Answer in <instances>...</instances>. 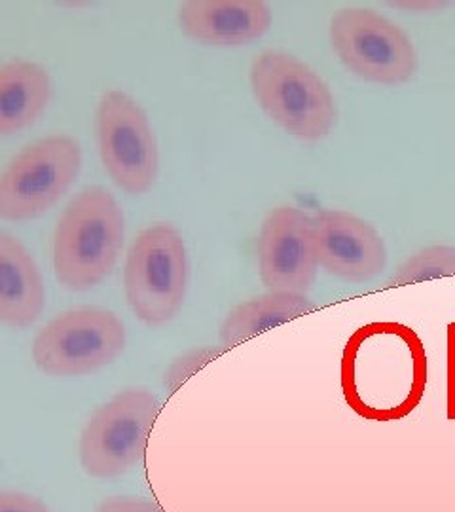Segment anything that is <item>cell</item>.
<instances>
[{
	"label": "cell",
	"instance_id": "cell-8",
	"mask_svg": "<svg viewBox=\"0 0 455 512\" xmlns=\"http://www.w3.org/2000/svg\"><path fill=\"white\" fill-rule=\"evenodd\" d=\"M330 44L351 73L378 84H402L418 73V54L401 27L364 8L330 21Z\"/></svg>",
	"mask_w": 455,
	"mask_h": 512
},
{
	"label": "cell",
	"instance_id": "cell-2",
	"mask_svg": "<svg viewBox=\"0 0 455 512\" xmlns=\"http://www.w3.org/2000/svg\"><path fill=\"white\" fill-rule=\"evenodd\" d=\"M126 234L124 213L109 190L91 186L55 228L54 270L71 291H90L114 270Z\"/></svg>",
	"mask_w": 455,
	"mask_h": 512
},
{
	"label": "cell",
	"instance_id": "cell-14",
	"mask_svg": "<svg viewBox=\"0 0 455 512\" xmlns=\"http://www.w3.org/2000/svg\"><path fill=\"white\" fill-rule=\"evenodd\" d=\"M52 101L50 74L31 61H12L0 69V133L33 126Z\"/></svg>",
	"mask_w": 455,
	"mask_h": 512
},
{
	"label": "cell",
	"instance_id": "cell-4",
	"mask_svg": "<svg viewBox=\"0 0 455 512\" xmlns=\"http://www.w3.org/2000/svg\"><path fill=\"white\" fill-rule=\"evenodd\" d=\"M124 287L129 308L146 325L160 327L181 311L188 287V256L175 226L158 222L133 241Z\"/></svg>",
	"mask_w": 455,
	"mask_h": 512
},
{
	"label": "cell",
	"instance_id": "cell-15",
	"mask_svg": "<svg viewBox=\"0 0 455 512\" xmlns=\"http://www.w3.org/2000/svg\"><path fill=\"white\" fill-rule=\"evenodd\" d=\"M315 304L306 294L270 293L243 302L230 311L220 327V342L224 348L255 338L266 330L308 315Z\"/></svg>",
	"mask_w": 455,
	"mask_h": 512
},
{
	"label": "cell",
	"instance_id": "cell-5",
	"mask_svg": "<svg viewBox=\"0 0 455 512\" xmlns=\"http://www.w3.org/2000/svg\"><path fill=\"white\" fill-rule=\"evenodd\" d=\"M160 414V401L133 387L114 395L88 421L80 437V463L93 478L129 473L143 459Z\"/></svg>",
	"mask_w": 455,
	"mask_h": 512
},
{
	"label": "cell",
	"instance_id": "cell-18",
	"mask_svg": "<svg viewBox=\"0 0 455 512\" xmlns=\"http://www.w3.org/2000/svg\"><path fill=\"white\" fill-rule=\"evenodd\" d=\"M95 512H164L152 501L139 497H112L103 501Z\"/></svg>",
	"mask_w": 455,
	"mask_h": 512
},
{
	"label": "cell",
	"instance_id": "cell-6",
	"mask_svg": "<svg viewBox=\"0 0 455 512\" xmlns=\"http://www.w3.org/2000/svg\"><path fill=\"white\" fill-rule=\"evenodd\" d=\"M126 342V325L112 311L76 308L38 332L33 359L38 370L54 378L86 376L116 361Z\"/></svg>",
	"mask_w": 455,
	"mask_h": 512
},
{
	"label": "cell",
	"instance_id": "cell-10",
	"mask_svg": "<svg viewBox=\"0 0 455 512\" xmlns=\"http://www.w3.org/2000/svg\"><path fill=\"white\" fill-rule=\"evenodd\" d=\"M260 277L272 293L306 294L317 275L313 220L296 207H277L262 224Z\"/></svg>",
	"mask_w": 455,
	"mask_h": 512
},
{
	"label": "cell",
	"instance_id": "cell-13",
	"mask_svg": "<svg viewBox=\"0 0 455 512\" xmlns=\"http://www.w3.org/2000/svg\"><path fill=\"white\" fill-rule=\"evenodd\" d=\"M46 306V289L35 258L14 236L0 234V321L23 329Z\"/></svg>",
	"mask_w": 455,
	"mask_h": 512
},
{
	"label": "cell",
	"instance_id": "cell-11",
	"mask_svg": "<svg viewBox=\"0 0 455 512\" xmlns=\"http://www.w3.org/2000/svg\"><path fill=\"white\" fill-rule=\"evenodd\" d=\"M317 262L328 274L364 283L382 274L387 251L382 236L366 220L346 211H325L313 220Z\"/></svg>",
	"mask_w": 455,
	"mask_h": 512
},
{
	"label": "cell",
	"instance_id": "cell-16",
	"mask_svg": "<svg viewBox=\"0 0 455 512\" xmlns=\"http://www.w3.org/2000/svg\"><path fill=\"white\" fill-rule=\"evenodd\" d=\"M454 274L455 247L435 245L410 256L399 272L391 277V285H408Z\"/></svg>",
	"mask_w": 455,
	"mask_h": 512
},
{
	"label": "cell",
	"instance_id": "cell-17",
	"mask_svg": "<svg viewBox=\"0 0 455 512\" xmlns=\"http://www.w3.org/2000/svg\"><path fill=\"white\" fill-rule=\"evenodd\" d=\"M0 512H52V509L35 495L23 492H2Z\"/></svg>",
	"mask_w": 455,
	"mask_h": 512
},
{
	"label": "cell",
	"instance_id": "cell-1",
	"mask_svg": "<svg viewBox=\"0 0 455 512\" xmlns=\"http://www.w3.org/2000/svg\"><path fill=\"white\" fill-rule=\"evenodd\" d=\"M427 384V355L418 334L401 323H370L344 351L346 401L370 421H397L418 406Z\"/></svg>",
	"mask_w": 455,
	"mask_h": 512
},
{
	"label": "cell",
	"instance_id": "cell-12",
	"mask_svg": "<svg viewBox=\"0 0 455 512\" xmlns=\"http://www.w3.org/2000/svg\"><path fill=\"white\" fill-rule=\"evenodd\" d=\"M186 37L211 46L251 44L272 27V12L258 0H192L179 12Z\"/></svg>",
	"mask_w": 455,
	"mask_h": 512
},
{
	"label": "cell",
	"instance_id": "cell-3",
	"mask_svg": "<svg viewBox=\"0 0 455 512\" xmlns=\"http://www.w3.org/2000/svg\"><path fill=\"white\" fill-rule=\"evenodd\" d=\"M249 80L258 105L292 137L321 141L334 128L338 112L327 82L294 55H256Z\"/></svg>",
	"mask_w": 455,
	"mask_h": 512
},
{
	"label": "cell",
	"instance_id": "cell-9",
	"mask_svg": "<svg viewBox=\"0 0 455 512\" xmlns=\"http://www.w3.org/2000/svg\"><path fill=\"white\" fill-rule=\"evenodd\" d=\"M97 141L110 179L133 196L148 192L160 173V150L143 107L120 90L101 97Z\"/></svg>",
	"mask_w": 455,
	"mask_h": 512
},
{
	"label": "cell",
	"instance_id": "cell-19",
	"mask_svg": "<svg viewBox=\"0 0 455 512\" xmlns=\"http://www.w3.org/2000/svg\"><path fill=\"white\" fill-rule=\"evenodd\" d=\"M448 370H450V406L454 404L455 395V325L448 330Z\"/></svg>",
	"mask_w": 455,
	"mask_h": 512
},
{
	"label": "cell",
	"instance_id": "cell-7",
	"mask_svg": "<svg viewBox=\"0 0 455 512\" xmlns=\"http://www.w3.org/2000/svg\"><path fill=\"white\" fill-rule=\"evenodd\" d=\"M82 148L67 135H50L23 148L0 179V215L29 220L44 215L73 186Z\"/></svg>",
	"mask_w": 455,
	"mask_h": 512
}]
</instances>
